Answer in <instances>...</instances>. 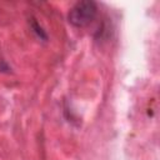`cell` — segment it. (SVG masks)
Returning <instances> with one entry per match:
<instances>
[{
  "label": "cell",
  "instance_id": "6da1fadb",
  "mask_svg": "<svg viewBox=\"0 0 160 160\" xmlns=\"http://www.w3.org/2000/svg\"><path fill=\"white\" fill-rule=\"evenodd\" d=\"M98 14L96 2L92 0H81L78 1L69 11L68 20L71 25L76 28H84L89 25Z\"/></svg>",
  "mask_w": 160,
  "mask_h": 160
},
{
  "label": "cell",
  "instance_id": "7a4b0ae2",
  "mask_svg": "<svg viewBox=\"0 0 160 160\" xmlns=\"http://www.w3.org/2000/svg\"><path fill=\"white\" fill-rule=\"evenodd\" d=\"M30 26H31L32 31H34L40 39H42V40H48V34L45 32V30L42 29V26H40V24H39L35 19H31V20H30Z\"/></svg>",
  "mask_w": 160,
  "mask_h": 160
},
{
  "label": "cell",
  "instance_id": "3957f363",
  "mask_svg": "<svg viewBox=\"0 0 160 160\" xmlns=\"http://www.w3.org/2000/svg\"><path fill=\"white\" fill-rule=\"evenodd\" d=\"M8 70H10V68L8 66V64L5 62V61H0V71H8Z\"/></svg>",
  "mask_w": 160,
  "mask_h": 160
}]
</instances>
